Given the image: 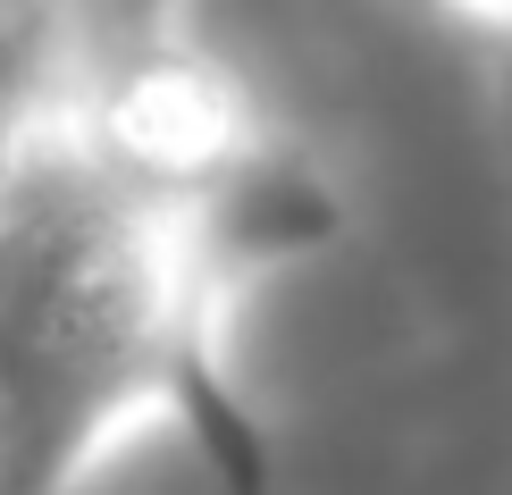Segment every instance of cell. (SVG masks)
I'll return each mask as SVG.
<instances>
[{
	"mask_svg": "<svg viewBox=\"0 0 512 495\" xmlns=\"http://www.w3.org/2000/svg\"><path fill=\"white\" fill-rule=\"evenodd\" d=\"M202 219L110 118H17L0 143V495H68L194 370Z\"/></svg>",
	"mask_w": 512,
	"mask_h": 495,
	"instance_id": "1",
	"label": "cell"
}]
</instances>
